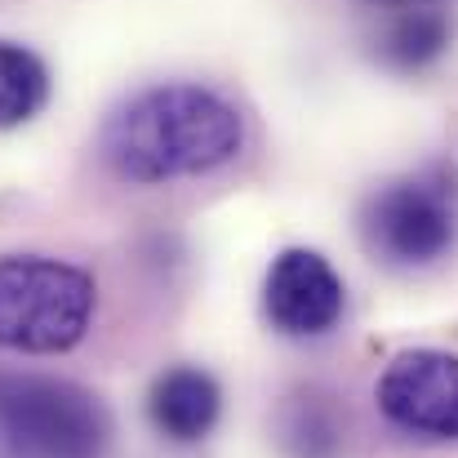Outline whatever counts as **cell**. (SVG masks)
I'll use <instances>...</instances> for the list:
<instances>
[{
	"mask_svg": "<svg viewBox=\"0 0 458 458\" xmlns=\"http://www.w3.org/2000/svg\"><path fill=\"white\" fill-rule=\"evenodd\" d=\"M112 414L81 383L0 369V458H107Z\"/></svg>",
	"mask_w": 458,
	"mask_h": 458,
	"instance_id": "3957f363",
	"label": "cell"
},
{
	"mask_svg": "<svg viewBox=\"0 0 458 458\" xmlns=\"http://www.w3.org/2000/svg\"><path fill=\"white\" fill-rule=\"evenodd\" d=\"M103 160L125 182L152 187L223 169L245 148L241 112L209 85L169 81L134 94L103 125Z\"/></svg>",
	"mask_w": 458,
	"mask_h": 458,
	"instance_id": "6da1fadb",
	"label": "cell"
},
{
	"mask_svg": "<svg viewBox=\"0 0 458 458\" xmlns=\"http://www.w3.org/2000/svg\"><path fill=\"white\" fill-rule=\"evenodd\" d=\"M98 281L67 259L0 254V352L63 356L85 343Z\"/></svg>",
	"mask_w": 458,
	"mask_h": 458,
	"instance_id": "7a4b0ae2",
	"label": "cell"
},
{
	"mask_svg": "<svg viewBox=\"0 0 458 458\" xmlns=\"http://www.w3.org/2000/svg\"><path fill=\"white\" fill-rule=\"evenodd\" d=\"M360 236L369 254L392 267H428L445 259L458 236L454 174L423 169L378 187L360 209Z\"/></svg>",
	"mask_w": 458,
	"mask_h": 458,
	"instance_id": "277c9868",
	"label": "cell"
},
{
	"mask_svg": "<svg viewBox=\"0 0 458 458\" xmlns=\"http://www.w3.org/2000/svg\"><path fill=\"white\" fill-rule=\"evenodd\" d=\"M378 414L423 441H458V356L441 347H410L387 360L374 383Z\"/></svg>",
	"mask_w": 458,
	"mask_h": 458,
	"instance_id": "5b68a950",
	"label": "cell"
},
{
	"mask_svg": "<svg viewBox=\"0 0 458 458\" xmlns=\"http://www.w3.org/2000/svg\"><path fill=\"white\" fill-rule=\"evenodd\" d=\"M450 36H454L450 18H445L441 9H432V4H419V9H401V13L383 27L378 54H383V63L396 67V72H419V67L437 63V58L450 49Z\"/></svg>",
	"mask_w": 458,
	"mask_h": 458,
	"instance_id": "ba28073f",
	"label": "cell"
},
{
	"mask_svg": "<svg viewBox=\"0 0 458 458\" xmlns=\"http://www.w3.org/2000/svg\"><path fill=\"white\" fill-rule=\"evenodd\" d=\"M49 103V67L13 40H0V130L27 125Z\"/></svg>",
	"mask_w": 458,
	"mask_h": 458,
	"instance_id": "9c48e42d",
	"label": "cell"
},
{
	"mask_svg": "<svg viewBox=\"0 0 458 458\" xmlns=\"http://www.w3.org/2000/svg\"><path fill=\"white\" fill-rule=\"evenodd\" d=\"M383 4H396V9H419V4H437V0H383Z\"/></svg>",
	"mask_w": 458,
	"mask_h": 458,
	"instance_id": "30bf717a",
	"label": "cell"
},
{
	"mask_svg": "<svg viewBox=\"0 0 458 458\" xmlns=\"http://www.w3.org/2000/svg\"><path fill=\"white\" fill-rule=\"evenodd\" d=\"M223 414V387L200 365H174L165 369L148 392V419L169 441H200L214 432Z\"/></svg>",
	"mask_w": 458,
	"mask_h": 458,
	"instance_id": "52a82bcc",
	"label": "cell"
},
{
	"mask_svg": "<svg viewBox=\"0 0 458 458\" xmlns=\"http://www.w3.org/2000/svg\"><path fill=\"white\" fill-rule=\"evenodd\" d=\"M347 290L334 263L316 250H281L267 267L263 281V316L272 320L276 334L290 338H320L343 320Z\"/></svg>",
	"mask_w": 458,
	"mask_h": 458,
	"instance_id": "8992f818",
	"label": "cell"
}]
</instances>
